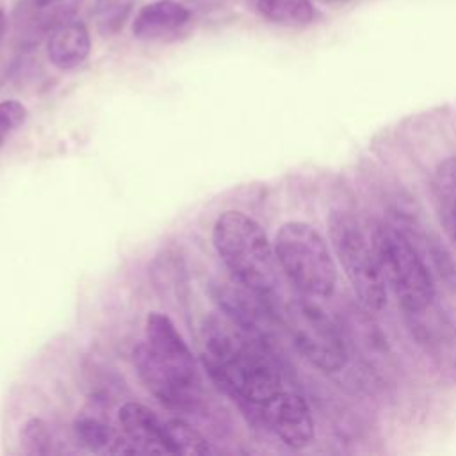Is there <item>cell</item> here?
<instances>
[{"mask_svg":"<svg viewBox=\"0 0 456 456\" xmlns=\"http://www.w3.org/2000/svg\"><path fill=\"white\" fill-rule=\"evenodd\" d=\"M75 436L77 440L89 451L94 452H135V449L128 444V440L119 436L107 422H103L98 417L91 415H80L75 420Z\"/></svg>","mask_w":456,"mask_h":456,"instance_id":"obj_12","label":"cell"},{"mask_svg":"<svg viewBox=\"0 0 456 456\" xmlns=\"http://www.w3.org/2000/svg\"><path fill=\"white\" fill-rule=\"evenodd\" d=\"M166 435L173 454H208L212 452L207 438L182 419H169L164 422Z\"/></svg>","mask_w":456,"mask_h":456,"instance_id":"obj_15","label":"cell"},{"mask_svg":"<svg viewBox=\"0 0 456 456\" xmlns=\"http://www.w3.org/2000/svg\"><path fill=\"white\" fill-rule=\"evenodd\" d=\"M312 299L299 294L287 305L283 319L305 358L321 370L333 372L346 363V347L330 317Z\"/></svg>","mask_w":456,"mask_h":456,"instance_id":"obj_6","label":"cell"},{"mask_svg":"<svg viewBox=\"0 0 456 456\" xmlns=\"http://www.w3.org/2000/svg\"><path fill=\"white\" fill-rule=\"evenodd\" d=\"M278 265L299 294L328 297L337 285V264L328 242L306 221H287L274 237Z\"/></svg>","mask_w":456,"mask_h":456,"instance_id":"obj_3","label":"cell"},{"mask_svg":"<svg viewBox=\"0 0 456 456\" xmlns=\"http://www.w3.org/2000/svg\"><path fill=\"white\" fill-rule=\"evenodd\" d=\"M191 18V11L175 0H157L142 5L134 21L132 34L141 41H153L182 28Z\"/></svg>","mask_w":456,"mask_h":456,"instance_id":"obj_11","label":"cell"},{"mask_svg":"<svg viewBox=\"0 0 456 456\" xmlns=\"http://www.w3.org/2000/svg\"><path fill=\"white\" fill-rule=\"evenodd\" d=\"M255 9L265 20L285 27H305L317 18L310 0H255Z\"/></svg>","mask_w":456,"mask_h":456,"instance_id":"obj_13","label":"cell"},{"mask_svg":"<svg viewBox=\"0 0 456 456\" xmlns=\"http://www.w3.org/2000/svg\"><path fill=\"white\" fill-rule=\"evenodd\" d=\"M128 12H130V4H126V5H118V7H110L109 12L105 11V20H103V23L100 25L102 34H114V32H118V30L123 27V23H125Z\"/></svg>","mask_w":456,"mask_h":456,"instance_id":"obj_18","label":"cell"},{"mask_svg":"<svg viewBox=\"0 0 456 456\" xmlns=\"http://www.w3.org/2000/svg\"><path fill=\"white\" fill-rule=\"evenodd\" d=\"M256 420L292 449H303L314 440V419L310 408L305 399L294 392L280 390L267 399L258 408Z\"/></svg>","mask_w":456,"mask_h":456,"instance_id":"obj_8","label":"cell"},{"mask_svg":"<svg viewBox=\"0 0 456 456\" xmlns=\"http://www.w3.org/2000/svg\"><path fill=\"white\" fill-rule=\"evenodd\" d=\"M212 242L235 281L267 301L273 297L278 289V260L253 217L239 210L223 212L214 223Z\"/></svg>","mask_w":456,"mask_h":456,"instance_id":"obj_2","label":"cell"},{"mask_svg":"<svg viewBox=\"0 0 456 456\" xmlns=\"http://www.w3.org/2000/svg\"><path fill=\"white\" fill-rule=\"evenodd\" d=\"M150 358L176 383L185 387L194 394H201L200 374L196 360L178 333L173 321L160 314L151 312L146 317L144 324V342H142Z\"/></svg>","mask_w":456,"mask_h":456,"instance_id":"obj_7","label":"cell"},{"mask_svg":"<svg viewBox=\"0 0 456 456\" xmlns=\"http://www.w3.org/2000/svg\"><path fill=\"white\" fill-rule=\"evenodd\" d=\"M433 191L440 217L456 239V157L438 166L433 178Z\"/></svg>","mask_w":456,"mask_h":456,"instance_id":"obj_14","label":"cell"},{"mask_svg":"<svg viewBox=\"0 0 456 456\" xmlns=\"http://www.w3.org/2000/svg\"><path fill=\"white\" fill-rule=\"evenodd\" d=\"M28 110L18 100H4L0 102V146L7 142V139L27 121Z\"/></svg>","mask_w":456,"mask_h":456,"instance_id":"obj_17","label":"cell"},{"mask_svg":"<svg viewBox=\"0 0 456 456\" xmlns=\"http://www.w3.org/2000/svg\"><path fill=\"white\" fill-rule=\"evenodd\" d=\"M330 240L344 274L360 303L369 310H379L387 301V283L372 242L358 219L346 210H333L328 217Z\"/></svg>","mask_w":456,"mask_h":456,"instance_id":"obj_4","label":"cell"},{"mask_svg":"<svg viewBox=\"0 0 456 456\" xmlns=\"http://www.w3.org/2000/svg\"><path fill=\"white\" fill-rule=\"evenodd\" d=\"M91 52V36L78 20H66L52 27L46 39L48 61L59 69L80 66Z\"/></svg>","mask_w":456,"mask_h":456,"instance_id":"obj_10","label":"cell"},{"mask_svg":"<svg viewBox=\"0 0 456 456\" xmlns=\"http://www.w3.org/2000/svg\"><path fill=\"white\" fill-rule=\"evenodd\" d=\"M118 420L123 436L135 449V452L173 454L164 422H160L159 417L144 404L125 403L119 408Z\"/></svg>","mask_w":456,"mask_h":456,"instance_id":"obj_9","label":"cell"},{"mask_svg":"<svg viewBox=\"0 0 456 456\" xmlns=\"http://www.w3.org/2000/svg\"><path fill=\"white\" fill-rule=\"evenodd\" d=\"M372 242L385 283L392 289L401 306L408 312L424 310L435 296V285L411 242L403 232L385 224L374 228Z\"/></svg>","mask_w":456,"mask_h":456,"instance_id":"obj_5","label":"cell"},{"mask_svg":"<svg viewBox=\"0 0 456 456\" xmlns=\"http://www.w3.org/2000/svg\"><path fill=\"white\" fill-rule=\"evenodd\" d=\"M5 30H7V16H5V11L0 7V39L5 34Z\"/></svg>","mask_w":456,"mask_h":456,"instance_id":"obj_19","label":"cell"},{"mask_svg":"<svg viewBox=\"0 0 456 456\" xmlns=\"http://www.w3.org/2000/svg\"><path fill=\"white\" fill-rule=\"evenodd\" d=\"M203 337V365L210 378L256 420L258 408L283 390L280 369L264 338L228 317H208Z\"/></svg>","mask_w":456,"mask_h":456,"instance_id":"obj_1","label":"cell"},{"mask_svg":"<svg viewBox=\"0 0 456 456\" xmlns=\"http://www.w3.org/2000/svg\"><path fill=\"white\" fill-rule=\"evenodd\" d=\"M36 2V5H39L41 9H45V7H48V5H53V4H57V2H61V0H34Z\"/></svg>","mask_w":456,"mask_h":456,"instance_id":"obj_20","label":"cell"},{"mask_svg":"<svg viewBox=\"0 0 456 456\" xmlns=\"http://www.w3.org/2000/svg\"><path fill=\"white\" fill-rule=\"evenodd\" d=\"M20 444L27 454L43 456L52 451V433L45 420L28 419L20 431Z\"/></svg>","mask_w":456,"mask_h":456,"instance_id":"obj_16","label":"cell"}]
</instances>
